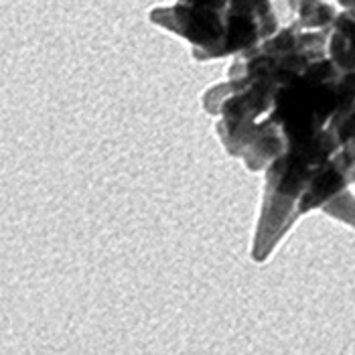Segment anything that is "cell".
Wrapping results in <instances>:
<instances>
[{"mask_svg":"<svg viewBox=\"0 0 355 355\" xmlns=\"http://www.w3.org/2000/svg\"><path fill=\"white\" fill-rule=\"evenodd\" d=\"M339 71L329 57L313 61L301 76L280 85L270 118L280 126L288 148L306 146L337 112Z\"/></svg>","mask_w":355,"mask_h":355,"instance_id":"6da1fadb","label":"cell"},{"mask_svg":"<svg viewBox=\"0 0 355 355\" xmlns=\"http://www.w3.org/2000/svg\"><path fill=\"white\" fill-rule=\"evenodd\" d=\"M150 23L187 39L199 61L227 55V8L177 2L150 10Z\"/></svg>","mask_w":355,"mask_h":355,"instance_id":"7a4b0ae2","label":"cell"},{"mask_svg":"<svg viewBox=\"0 0 355 355\" xmlns=\"http://www.w3.org/2000/svg\"><path fill=\"white\" fill-rule=\"evenodd\" d=\"M295 10L299 17L297 25L301 28H331L337 17L335 8L323 0H297Z\"/></svg>","mask_w":355,"mask_h":355,"instance_id":"3957f363","label":"cell"},{"mask_svg":"<svg viewBox=\"0 0 355 355\" xmlns=\"http://www.w3.org/2000/svg\"><path fill=\"white\" fill-rule=\"evenodd\" d=\"M323 209L327 214H331V216H335V218L343 219V221L355 225V199L347 191H343L341 195L333 197L331 201H327L323 205Z\"/></svg>","mask_w":355,"mask_h":355,"instance_id":"277c9868","label":"cell"}]
</instances>
